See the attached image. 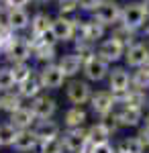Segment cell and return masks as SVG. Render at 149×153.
Masks as SVG:
<instances>
[{
  "mask_svg": "<svg viewBox=\"0 0 149 153\" xmlns=\"http://www.w3.org/2000/svg\"><path fill=\"white\" fill-rule=\"evenodd\" d=\"M147 23H149V16L141 0H127L123 4V14H121V25L123 27L135 31V33H141Z\"/></svg>",
  "mask_w": 149,
  "mask_h": 153,
  "instance_id": "cell-1",
  "label": "cell"
},
{
  "mask_svg": "<svg viewBox=\"0 0 149 153\" xmlns=\"http://www.w3.org/2000/svg\"><path fill=\"white\" fill-rule=\"evenodd\" d=\"M115 106H116V100L112 96V92L108 88H100V90H94L90 102H88V110H90V114L96 120H100V118L110 117Z\"/></svg>",
  "mask_w": 149,
  "mask_h": 153,
  "instance_id": "cell-2",
  "label": "cell"
},
{
  "mask_svg": "<svg viewBox=\"0 0 149 153\" xmlns=\"http://www.w3.org/2000/svg\"><path fill=\"white\" fill-rule=\"evenodd\" d=\"M63 90H66V98H68V102L72 106H88L92 94H94L92 84L88 80H84L82 76L74 78V80H68Z\"/></svg>",
  "mask_w": 149,
  "mask_h": 153,
  "instance_id": "cell-3",
  "label": "cell"
},
{
  "mask_svg": "<svg viewBox=\"0 0 149 153\" xmlns=\"http://www.w3.org/2000/svg\"><path fill=\"white\" fill-rule=\"evenodd\" d=\"M37 76L41 80V86L45 92H57V90H63L66 84H68V78L66 74L61 71V68L55 63H47V65H41L37 68Z\"/></svg>",
  "mask_w": 149,
  "mask_h": 153,
  "instance_id": "cell-4",
  "label": "cell"
},
{
  "mask_svg": "<svg viewBox=\"0 0 149 153\" xmlns=\"http://www.w3.org/2000/svg\"><path fill=\"white\" fill-rule=\"evenodd\" d=\"M106 37H108V29L102 23H98L92 14L78 19V39H86L94 45H98Z\"/></svg>",
  "mask_w": 149,
  "mask_h": 153,
  "instance_id": "cell-5",
  "label": "cell"
},
{
  "mask_svg": "<svg viewBox=\"0 0 149 153\" xmlns=\"http://www.w3.org/2000/svg\"><path fill=\"white\" fill-rule=\"evenodd\" d=\"M121 14H123V2L121 0H102L92 16L110 31L112 27L121 25Z\"/></svg>",
  "mask_w": 149,
  "mask_h": 153,
  "instance_id": "cell-6",
  "label": "cell"
},
{
  "mask_svg": "<svg viewBox=\"0 0 149 153\" xmlns=\"http://www.w3.org/2000/svg\"><path fill=\"white\" fill-rule=\"evenodd\" d=\"M110 117L116 120V125H118L121 129H135L137 131L139 127L143 125L145 110L133 108V106H127V104H116Z\"/></svg>",
  "mask_w": 149,
  "mask_h": 153,
  "instance_id": "cell-7",
  "label": "cell"
},
{
  "mask_svg": "<svg viewBox=\"0 0 149 153\" xmlns=\"http://www.w3.org/2000/svg\"><path fill=\"white\" fill-rule=\"evenodd\" d=\"M125 45L123 43H118L115 37H106L102 39L98 45H96V55L106 61L108 65H116V63H123V57H125Z\"/></svg>",
  "mask_w": 149,
  "mask_h": 153,
  "instance_id": "cell-8",
  "label": "cell"
},
{
  "mask_svg": "<svg viewBox=\"0 0 149 153\" xmlns=\"http://www.w3.org/2000/svg\"><path fill=\"white\" fill-rule=\"evenodd\" d=\"M27 104L31 106V110L35 112V117L39 118V120L55 118L57 112H59V102H57V98L51 94V92H43V94H39L35 100L27 102Z\"/></svg>",
  "mask_w": 149,
  "mask_h": 153,
  "instance_id": "cell-9",
  "label": "cell"
},
{
  "mask_svg": "<svg viewBox=\"0 0 149 153\" xmlns=\"http://www.w3.org/2000/svg\"><path fill=\"white\" fill-rule=\"evenodd\" d=\"M78 19H66V16H59V14L53 16L51 29L57 37L59 45H72L78 39Z\"/></svg>",
  "mask_w": 149,
  "mask_h": 153,
  "instance_id": "cell-10",
  "label": "cell"
},
{
  "mask_svg": "<svg viewBox=\"0 0 149 153\" xmlns=\"http://www.w3.org/2000/svg\"><path fill=\"white\" fill-rule=\"evenodd\" d=\"M61 141H63L66 153H86L88 147H90L88 127H82V129H63Z\"/></svg>",
  "mask_w": 149,
  "mask_h": 153,
  "instance_id": "cell-11",
  "label": "cell"
},
{
  "mask_svg": "<svg viewBox=\"0 0 149 153\" xmlns=\"http://www.w3.org/2000/svg\"><path fill=\"white\" fill-rule=\"evenodd\" d=\"M4 59H6V63L33 61V51L29 47V41H27V31L25 33H16V39L4 49Z\"/></svg>",
  "mask_w": 149,
  "mask_h": 153,
  "instance_id": "cell-12",
  "label": "cell"
},
{
  "mask_svg": "<svg viewBox=\"0 0 149 153\" xmlns=\"http://www.w3.org/2000/svg\"><path fill=\"white\" fill-rule=\"evenodd\" d=\"M106 88L112 92V96L125 94L127 90L131 88V70L127 65H123V63L112 65L108 78H106Z\"/></svg>",
  "mask_w": 149,
  "mask_h": 153,
  "instance_id": "cell-13",
  "label": "cell"
},
{
  "mask_svg": "<svg viewBox=\"0 0 149 153\" xmlns=\"http://www.w3.org/2000/svg\"><path fill=\"white\" fill-rule=\"evenodd\" d=\"M61 125L63 129H82L90 125V110L88 106H72L69 104L63 114H61Z\"/></svg>",
  "mask_w": 149,
  "mask_h": 153,
  "instance_id": "cell-14",
  "label": "cell"
},
{
  "mask_svg": "<svg viewBox=\"0 0 149 153\" xmlns=\"http://www.w3.org/2000/svg\"><path fill=\"white\" fill-rule=\"evenodd\" d=\"M110 68H112V65H108L106 61H102V59L96 55V57L88 59V61L84 63V68H82V78L88 80L90 84L106 82V78H108V74H110Z\"/></svg>",
  "mask_w": 149,
  "mask_h": 153,
  "instance_id": "cell-15",
  "label": "cell"
},
{
  "mask_svg": "<svg viewBox=\"0 0 149 153\" xmlns=\"http://www.w3.org/2000/svg\"><path fill=\"white\" fill-rule=\"evenodd\" d=\"M149 61V43L139 39L137 43H133L131 47H127L125 57H123V65L129 70H139Z\"/></svg>",
  "mask_w": 149,
  "mask_h": 153,
  "instance_id": "cell-16",
  "label": "cell"
},
{
  "mask_svg": "<svg viewBox=\"0 0 149 153\" xmlns=\"http://www.w3.org/2000/svg\"><path fill=\"white\" fill-rule=\"evenodd\" d=\"M57 65L61 68V71L66 74V78H68V80H74V78H80V76H82L84 61H82V57L78 55V53H74V51L69 49V51L59 53Z\"/></svg>",
  "mask_w": 149,
  "mask_h": 153,
  "instance_id": "cell-17",
  "label": "cell"
},
{
  "mask_svg": "<svg viewBox=\"0 0 149 153\" xmlns=\"http://www.w3.org/2000/svg\"><path fill=\"white\" fill-rule=\"evenodd\" d=\"M33 131L37 133L39 141H45V139H53V137H61L63 133V125L57 118H45V120H37L35 123Z\"/></svg>",
  "mask_w": 149,
  "mask_h": 153,
  "instance_id": "cell-18",
  "label": "cell"
},
{
  "mask_svg": "<svg viewBox=\"0 0 149 153\" xmlns=\"http://www.w3.org/2000/svg\"><path fill=\"white\" fill-rule=\"evenodd\" d=\"M6 120L10 123L12 127H16L19 131H27V129H33L35 123H37L39 118L35 117V112L31 110V106L25 104L23 108H19L16 112H12V114L6 118Z\"/></svg>",
  "mask_w": 149,
  "mask_h": 153,
  "instance_id": "cell-19",
  "label": "cell"
},
{
  "mask_svg": "<svg viewBox=\"0 0 149 153\" xmlns=\"http://www.w3.org/2000/svg\"><path fill=\"white\" fill-rule=\"evenodd\" d=\"M37 145H39V137L33 129L27 131H19L16 139L12 143V149L16 153H35L37 151Z\"/></svg>",
  "mask_w": 149,
  "mask_h": 153,
  "instance_id": "cell-20",
  "label": "cell"
},
{
  "mask_svg": "<svg viewBox=\"0 0 149 153\" xmlns=\"http://www.w3.org/2000/svg\"><path fill=\"white\" fill-rule=\"evenodd\" d=\"M16 92H19V96L23 98L25 102H31V100H35L39 94H43L45 90H43V86H41V80H39V76L35 74L33 78H29V80H25L23 84H19L16 88H14Z\"/></svg>",
  "mask_w": 149,
  "mask_h": 153,
  "instance_id": "cell-21",
  "label": "cell"
},
{
  "mask_svg": "<svg viewBox=\"0 0 149 153\" xmlns=\"http://www.w3.org/2000/svg\"><path fill=\"white\" fill-rule=\"evenodd\" d=\"M8 27L14 33H25L31 27V14L27 8H8Z\"/></svg>",
  "mask_w": 149,
  "mask_h": 153,
  "instance_id": "cell-22",
  "label": "cell"
},
{
  "mask_svg": "<svg viewBox=\"0 0 149 153\" xmlns=\"http://www.w3.org/2000/svg\"><path fill=\"white\" fill-rule=\"evenodd\" d=\"M51 23H53V14H49L47 10H39L31 14V27H29V33L35 37H41L45 31L51 29Z\"/></svg>",
  "mask_w": 149,
  "mask_h": 153,
  "instance_id": "cell-23",
  "label": "cell"
},
{
  "mask_svg": "<svg viewBox=\"0 0 149 153\" xmlns=\"http://www.w3.org/2000/svg\"><path fill=\"white\" fill-rule=\"evenodd\" d=\"M27 104L23 98L19 96L16 90H12V92H4V94H0V110L6 114V117H10L12 112H16L19 108H23Z\"/></svg>",
  "mask_w": 149,
  "mask_h": 153,
  "instance_id": "cell-24",
  "label": "cell"
},
{
  "mask_svg": "<svg viewBox=\"0 0 149 153\" xmlns=\"http://www.w3.org/2000/svg\"><path fill=\"white\" fill-rule=\"evenodd\" d=\"M8 65H10V71H12V76H14L16 86L23 84L25 80H29V78H33L35 74H37V65H35L33 61H19V63H8Z\"/></svg>",
  "mask_w": 149,
  "mask_h": 153,
  "instance_id": "cell-25",
  "label": "cell"
},
{
  "mask_svg": "<svg viewBox=\"0 0 149 153\" xmlns=\"http://www.w3.org/2000/svg\"><path fill=\"white\" fill-rule=\"evenodd\" d=\"M108 35L115 37L118 43H123V45H125V49L131 47L133 43H137L139 39H141V37H139V33L131 31V29H127V27H123V25H116V27H112V29L108 31Z\"/></svg>",
  "mask_w": 149,
  "mask_h": 153,
  "instance_id": "cell-26",
  "label": "cell"
},
{
  "mask_svg": "<svg viewBox=\"0 0 149 153\" xmlns=\"http://www.w3.org/2000/svg\"><path fill=\"white\" fill-rule=\"evenodd\" d=\"M116 153H147V149L141 145L135 135H129V137H121L118 141L115 143Z\"/></svg>",
  "mask_w": 149,
  "mask_h": 153,
  "instance_id": "cell-27",
  "label": "cell"
},
{
  "mask_svg": "<svg viewBox=\"0 0 149 153\" xmlns=\"http://www.w3.org/2000/svg\"><path fill=\"white\" fill-rule=\"evenodd\" d=\"M72 51L78 53L84 63H86L88 59L96 57V45L90 43V41H86V39H76V41L72 43Z\"/></svg>",
  "mask_w": 149,
  "mask_h": 153,
  "instance_id": "cell-28",
  "label": "cell"
},
{
  "mask_svg": "<svg viewBox=\"0 0 149 153\" xmlns=\"http://www.w3.org/2000/svg\"><path fill=\"white\" fill-rule=\"evenodd\" d=\"M35 153H66V147H63L61 137H53V139L39 141L37 151H35Z\"/></svg>",
  "mask_w": 149,
  "mask_h": 153,
  "instance_id": "cell-29",
  "label": "cell"
},
{
  "mask_svg": "<svg viewBox=\"0 0 149 153\" xmlns=\"http://www.w3.org/2000/svg\"><path fill=\"white\" fill-rule=\"evenodd\" d=\"M16 135H19V129L12 127L8 120L0 123V145H2V147H12Z\"/></svg>",
  "mask_w": 149,
  "mask_h": 153,
  "instance_id": "cell-30",
  "label": "cell"
},
{
  "mask_svg": "<svg viewBox=\"0 0 149 153\" xmlns=\"http://www.w3.org/2000/svg\"><path fill=\"white\" fill-rule=\"evenodd\" d=\"M16 88V82H14V76L10 71V65H0V94L4 92H12Z\"/></svg>",
  "mask_w": 149,
  "mask_h": 153,
  "instance_id": "cell-31",
  "label": "cell"
},
{
  "mask_svg": "<svg viewBox=\"0 0 149 153\" xmlns=\"http://www.w3.org/2000/svg\"><path fill=\"white\" fill-rule=\"evenodd\" d=\"M131 88L149 92V74L143 70H131Z\"/></svg>",
  "mask_w": 149,
  "mask_h": 153,
  "instance_id": "cell-32",
  "label": "cell"
},
{
  "mask_svg": "<svg viewBox=\"0 0 149 153\" xmlns=\"http://www.w3.org/2000/svg\"><path fill=\"white\" fill-rule=\"evenodd\" d=\"M78 2V10H80V14L84 12V14H94V10L100 6V2L102 0H76Z\"/></svg>",
  "mask_w": 149,
  "mask_h": 153,
  "instance_id": "cell-33",
  "label": "cell"
},
{
  "mask_svg": "<svg viewBox=\"0 0 149 153\" xmlns=\"http://www.w3.org/2000/svg\"><path fill=\"white\" fill-rule=\"evenodd\" d=\"M86 153H116L115 143H100V145H90Z\"/></svg>",
  "mask_w": 149,
  "mask_h": 153,
  "instance_id": "cell-34",
  "label": "cell"
},
{
  "mask_svg": "<svg viewBox=\"0 0 149 153\" xmlns=\"http://www.w3.org/2000/svg\"><path fill=\"white\" fill-rule=\"evenodd\" d=\"M135 137H137L139 141H141V145L149 151V127L147 125H141V127L135 131Z\"/></svg>",
  "mask_w": 149,
  "mask_h": 153,
  "instance_id": "cell-35",
  "label": "cell"
},
{
  "mask_svg": "<svg viewBox=\"0 0 149 153\" xmlns=\"http://www.w3.org/2000/svg\"><path fill=\"white\" fill-rule=\"evenodd\" d=\"M41 41H43V43H47V45H59L57 37H55V33H53V29L45 31V33L41 35Z\"/></svg>",
  "mask_w": 149,
  "mask_h": 153,
  "instance_id": "cell-36",
  "label": "cell"
},
{
  "mask_svg": "<svg viewBox=\"0 0 149 153\" xmlns=\"http://www.w3.org/2000/svg\"><path fill=\"white\" fill-rule=\"evenodd\" d=\"M8 8H27L33 0H2Z\"/></svg>",
  "mask_w": 149,
  "mask_h": 153,
  "instance_id": "cell-37",
  "label": "cell"
},
{
  "mask_svg": "<svg viewBox=\"0 0 149 153\" xmlns=\"http://www.w3.org/2000/svg\"><path fill=\"white\" fill-rule=\"evenodd\" d=\"M139 37H141V41H145V43H149V23L143 27V31L139 33Z\"/></svg>",
  "mask_w": 149,
  "mask_h": 153,
  "instance_id": "cell-38",
  "label": "cell"
},
{
  "mask_svg": "<svg viewBox=\"0 0 149 153\" xmlns=\"http://www.w3.org/2000/svg\"><path fill=\"white\" fill-rule=\"evenodd\" d=\"M35 4H49V2H55V0H33Z\"/></svg>",
  "mask_w": 149,
  "mask_h": 153,
  "instance_id": "cell-39",
  "label": "cell"
},
{
  "mask_svg": "<svg viewBox=\"0 0 149 153\" xmlns=\"http://www.w3.org/2000/svg\"><path fill=\"white\" fill-rule=\"evenodd\" d=\"M143 125L149 127V110H145V118H143Z\"/></svg>",
  "mask_w": 149,
  "mask_h": 153,
  "instance_id": "cell-40",
  "label": "cell"
},
{
  "mask_svg": "<svg viewBox=\"0 0 149 153\" xmlns=\"http://www.w3.org/2000/svg\"><path fill=\"white\" fill-rule=\"evenodd\" d=\"M143 2V6H145V10H147V16H149V0H141Z\"/></svg>",
  "mask_w": 149,
  "mask_h": 153,
  "instance_id": "cell-41",
  "label": "cell"
},
{
  "mask_svg": "<svg viewBox=\"0 0 149 153\" xmlns=\"http://www.w3.org/2000/svg\"><path fill=\"white\" fill-rule=\"evenodd\" d=\"M139 70H143V71H145V74H149V61H147V63H145V65H143V68H139Z\"/></svg>",
  "mask_w": 149,
  "mask_h": 153,
  "instance_id": "cell-42",
  "label": "cell"
},
{
  "mask_svg": "<svg viewBox=\"0 0 149 153\" xmlns=\"http://www.w3.org/2000/svg\"><path fill=\"white\" fill-rule=\"evenodd\" d=\"M0 59H4V49H2V45H0Z\"/></svg>",
  "mask_w": 149,
  "mask_h": 153,
  "instance_id": "cell-43",
  "label": "cell"
},
{
  "mask_svg": "<svg viewBox=\"0 0 149 153\" xmlns=\"http://www.w3.org/2000/svg\"><path fill=\"white\" fill-rule=\"evenodd\" d=\"M147 110H149V102H147Z\"/></svg>",
  "mask_w": 149,
  "mask_h": 153,
  "instance_id": "cell-44",
  "label": "cell"
},
{
  "mask_svg": "<svg viewBox=\"0 0 149 153\" xmlns=\"http://www.w3.org/2000/svg\"><path fill=\"white\" fill-rule=\"evenodd\" d=\"M0 149H2V145H0Z\"/></svg>",
  "mask_w": 149,
  "mask_h": 153,
  "instance_id": "cell-45",
  "label": "cell"
},
{
  "mask_svg": "<svg viewBox=\"0 0 149 153\" xmlns=\"http://www.w3.org/2000/svg\"><path fill=\"white\" fill-rule=\"evenodd\" d=\"M147 153H149V151H147Z\"/></svg>",
  "mask_w": 149,
  "mask_h": 153,
  "instance_id": "cell-46",
  "label": "cell"
}]
</instances>
